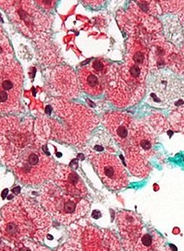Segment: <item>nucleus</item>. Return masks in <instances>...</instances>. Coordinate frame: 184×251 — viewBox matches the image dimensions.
<instances>
[{
    "label": "nucleus",
    "instance_id": "12",
    "mask_svg": "<svg viewBox=\"0 0 184 251\" xmlns=\"http://www.w3.org/2000/svg\"><path fill=\"white\" fill-rule=\"evenodd\" d=\"M163 237L155 230L143 232L142 235L135 246L134 251H152L164 245Z\"/></svg>",
    "mask_w": 184,
    "mask_h": 251
},
{
    "label": "nucleus",
    "instance_id": "8",
    "mask_svg": "<svg viewBox=\"0 0 184 251\" xmlns=\"http://www.w3.org/2000/svg\"><path fill=\"white\" fill-rule=\"evenodd\" d=\"M81 237L82 251H119L120 244L110 231L89 226L83 230Z\"/></svg>",
    "mask_w": 184,
    "mask_h": 251
},
{
    "label": "nucleus",
    "instance_id": "10",
    "mask_svg": "<svg viewBox=\"0 0 184 251\" xmlns=\"http://www.w3.org/2000/svg\"><path fill=\"white\" fill-rule=\"evenodd\" d=\"M156 138L148 127L144 124H131L130 133V146L125 151L130 150L137 154L148 158L153 154Z\"/></svg>",
    "mask_w": 184,
    "mask_h": 251
},
{
    "label": "nucleus",
    "instance_id": "7",
    "mask_svg": "<svg viewBox=\"0 0 184 251\" xmlns=\"http://www.w3.org/2000/svg\"><path fill=\"white\" fill-rule=\"evenodd\" d=\"M116 222L122 238L123 247L126 251H134L143 233L141 218L137 212L120 211L116 215Z\"/></svg>",
    "mask_w": 184,
    "mask_h": 251
},
{
    "label": "nucleus",
    "instance_id": "1",
    "mask_svg": "<svg viewBox=\"0 0 184 251\" xmlns=\"http://www.w3.org/2000/svg\"><path fill=\"white\" fill-rule=\"evenodd\" d=\"M50 214L41 204L21 196L1 210V235L11 243L42 242L51 228Z\"/></svg>",
    "mask_w": 184,
    "mask_h": 251
},
{
    "label": "nucleus",
    "instance_id": "16",
    "mask_svg": "<svg viewBox=\"0 0 184 251\" xmlns=\"http://www.w3.org/2000/svg\"><path fill=\"white\" fill-rule=\"evenodd\" d=\"M6 249L7 247H5V246H3V247H2V251H7Z\"/></svg>",
    "mask_w": 184,
    "mask_h": 251
},
{
    "label": "nucleus",
    "instance_id": "2",
    "mask_svg": "<svg viewBox=\"0 0 184 251\" xmlns=\"http://www.w3.org/2000/svg\"><path fill=\"white\" fill-rule=\"evenodd\" d=\"M3 161L25 185H39L52 179L57 165L41 146L26 145L5 151Z\"/></svg>",
    "mask_w": 184,
    "mask_h": 251
},
{
    "label": "nucleus",
    "instance_id": "13",
    "mask_svg": "<svg viewBox=\"0 0 184 251\" xmlns=\"http://www.w3.org/2000/svg\"><path fill=\"white\" fill-rule=\"evenodd\" d=\"M170 123L176 131L184 134V105L177 108L170 116Z\"/></svg>",
    "mask_w": 184,
    "mask_h": 251
},
{
    "label": "nucleus",
    "instance_id": "3",
    "mask_svg": "<svg viewBox=\"0 0 184 251\" xmlns=\"http://www.w3.org/2000/svg\"><path fill=\"white\" fill-rule=\"evenodd\" d=\"M39 201L52 218L64 225L78 221L85 217L90 209V203L86 199L66 194L52 183L43 186Z\"/></svg>",
    "mask_w": 184,
    "mask_h": 251
},
{
    "label": "nucleus",
    "instance_id": "11",
    "mask_svg": "<svg viewBox=\"0 0 184 251\" xmlns=\"http://www.w3.org/2000/svg\"><path fill=\"white\" fill-rule=\"evenodd\" d=\"M104 123L116 142L125 150L130 146L132 119L127 114L122 112H110L104 116Z\"/></svg>",
    "mask_w": 184,
    "mask_h": 251
},
{
    "label": "nucleus",
    "instance_id": "9",
    "mask_svg": "<svg viewBox=\"0 0 184 251\" xmlns=\"http://www.w3.org/2000/svg\"><path fill=\"white\" fill-rule=\"evenodd\" d=\"M53 181L66 194L74 198H85L86 186L80 176L67 165H57Z\"/></svg>",
    "mask_w": 184,
    "mask_h": 251
},
{
    "label": "nucleus",
    "instance_id": "5",
    "mask_svg": "<svg viewBox=\"0 0 184 251\" xmlns=\"http://www.w3.org/2000/svg\"><path fill=\"white\" fill-rule=\"evenodd\" d=\"M90 160L102 182L108 188L119 191L129 185V178L121 163L111 153H93Z\"/></svg>",
    "mask_w": 184,
    "mask_h": 251
},
{
    "label": "nucleus",
    "instance_id": "4",
    "mask_svg": "<svg viewBox=\"0 0 184 251\" xmlns=\"http://www.w3.org/2000/svg\"><path fill=\"white\" fill-rule=\"evenodd\" d=\"M22 69L12 57H1V111L11 112L19 107L22 93Z\"/></svg>",
    "mask_w": 184,
    "mask_h": 251
},
{
    "label": "nucleus",
    "instance_id": "15",
    "mask_svg": "<svg viewBox=\"0 0 184 251\" xmlns=\"http://www.w3.org/2000/svg\"><path fill=\"white\" fill-rule=\"evenodd\" d=\"M172 251L171 247L169 246H166V245H161L160 247H158V248L155 249L153 251Z\"/></svg>",
    "mask_w": 184,
    "mask_h": 251
},
{
    "label": "nucleus",
    "instance_id": "14",
    "mask_svg": "<svg viewBox=\"0 0 184 251\" xmlns=\"http://www.w3.org/2000/svg\"><path fill=\"white\" fill-rule=\"evenodd\" d=\"M15 247L11 251H50L42 245H37L31 240H23L15 244Z\"/></svg>",
    "mask_w": 184,
    "mask_h": 251
},
{
    "label": "nucleus",
    "instance_id": "6",
    "mask_svg": "<svg viewBox=\"0 0 184 251\" xmlns=\"http://www.w3.org/2000/svg\"><path fill=\"white\" fill-rule=\"evenodd\" d=\"M110 69L108 62L102 58H98L89 66L79 69L78 79L83 90L90 96L101 95L107 85L108 74Z\"/></svg>",
    "mask_w": 184,
    "mask_h": 251
}]
</instances>
